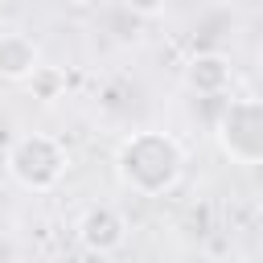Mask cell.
I'll return each instance as SVG.
<instances>
[{"instance_id":"cell-1","label":"cell","mask_w":263,"mask_h":263,"mask_svg":"<svg viewBox=\"0 0 263 263\" xmlns=\"http://www.w3.org/2000/svg\"><path fill=\"white\" fill-rule=\"evenodd\" d=\"M189 152L164 127H136L115 148V181L136 197H164L185 181Z\"/></svg>"},{"instance_id":"cell-2","label":"cell","mask_w":263,"mask_h":263,"mask_svg":"<svg viewBox=\"0 0 263 263\" xmlns=\"http://www.w3.org/2000/svg\"><path fill=\"white\" fill-rule=\"evenodd\" d=\"M70 173V148L53 132H21L4 152V177L25 193H53Z\"/></svg>"},{"instance_id":"cell-3","label":"cell","mask_w":263,"mask_h":263,"mask_svg":"<svg viewBox=\"0 0 263 263\" xmlns=\"http://www.w3.org/2000/svg\"><path fill=\"white\" fill-rule=\"evenodd\" d=\"M214 140L230 164H238V168L263 164V103L255 95L230 99L214 123Z\"/></svg>"},{"instance_id":"cell-4","label":"cell","mask_w":263,"mask_h":263,"mask_svg":"<svg viewBox=\"0 0 263 263\" xmlns=\"http://www.w3.org/2000/svg\"><path fill=\"white\" fill-rule=\"evenodd\" d=\"M127 234H132V226H127L123 210H115L107 201L86 205L74 222V238L86 255H119L127 247Z\"/></svg>"},{"instance_id":"cell-5","label":"cell","mask_w":263,"mask_h":263,"mask_svg":"<svg viewBox=\"0 0 263 263\" xmlns=\"http://www.w3.org/2000/svg\"><path fill=\"white\" fill-rule=\"evenodd\" d=\"M181 78H185V86H189L193 95H201V99H222V95H230V86H234V62H230L222 49H197V53L185 62Z\"/></svg>"},{"instance_id":"cell-6","label":"cell","mask_w":263,"mask_h":263,"mask_svg":"<svg viewBox=\"0 0 263 263\" xmlns=\"http://www.w3.org/2000/svg\"><path fill=\"white\" fill-rule=\"evenodd\" d=\"M37 62H41V45L29 33H21V29L0 33V78L4 82H25Z\"/></svg>"},{"instance_id":"cell-7","label":"cell","mask_w":263,"mask_h":263,"mask_svg":"<svg viewBox=\"0 0 263 263\" xmlns=\"http://www.w3.org/2000/svg\"><path fill=\"white\" fill-rule=\"evenodd\" d=\"M25 86H29V95H33L41 107H53L58 99H66V70H62V66H45V62H37L33 74L25 78Z\"/></svg>"},{"instance_id":"cell-8","label":"cell","mask_w":263,"mask_h":263,"mask_svg":"<svg viewBox=\"0 0 263 263\" xmlns=\"http://www.w3.org/2000/svg\"><path fill=\"white\" fill-rule=\"evenodd\" d=\"M168 4H173V0H119V8L132 12V16H140V21H156V16H164Z\"/></svg>"},{"instance_id":"cell-9","label":"cell","mask_w":263,"mask_h":263,"mask_svg":"<svg viewBox=\"0 0 263 263\" xmlns=\"http://www.w3.org/2000/svg\"><path fill=\"white\" fill-rule=\"evenodd\" d=\"M4 255H8V247H4V242H0V259H4Z\"/></svg>"}]
</instances>
